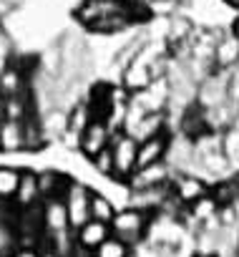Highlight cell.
I'll return each instance as SVG.
<instances>
[{"label": "cell", "mask_w": 239, "mask_h": 257, "mask_svg": "<svg viewBox=\"0 0 239 257\" xmlns=\"http://www.w3.org/2000/svg\"><path fill=\"white\" fill-rule=\"evenodd\" d=\"M111 234H113L111 224L98 222V219H91V222H86V224L76 232V242H78V249H83V252H93V249L101 247Z\"/></svg>", "instance_id": "8fae6325"}, {"label": "cell", "mask_w": 239, "mask_h": 257, "mask_svg": "<svg viewBox=\"0 0 239 257\" xmlns=\"http://www.w3.org/2000/svg\"><path fill=\"white\" fill-rule=\"evenodd\" d=\"M111 142H113V134H111V121H106V118H98V116H96V118L88 123V128L83 132L78 149L83 152V157H86V159H96L103 149H108V147H111Z\"/></svg>", "instance_id": "277c9868"}, {"label": "cell", "mask_w": 239, "mask_h": 257, "mask_svg": "<svg viewBox=\"0 0 239 257\" xmlns=\"http://www.w3.org/2000/svg\"><path fill=\"white\" fill-rule=\"evenodd\" d=\"M38 184H41V194H43V199H53V197H63L66 194V189L71 187V179L68 177H63V174H58V172H43V174H38Z\"/></svg>", "instance_id": "9a60e30c"}, {"label": "cell", "mask_w": 239, "mask_h": 257, "mask_svg": "<svg viewBox=\"0 0 239 257\" xmlns=\"http://www.w3.org/2000/svg\"><path fill=\"white\" fill-rule=\"evenodd\" d=\"M41 126H43V134L46 139H61L68 132V108L56 106L46 113H41Z\"/></svg>", "instance_id": "4fadbf2b"}, {"label": "cell", "mask_w": 239, "mask_h": 257, "mask_svg": "<svg viewBox=\"0 0 239 257\" xmlns=\"http://www.w3.org/2000/svg\"><path fill=\"white\" fill-rule=\"evenodd\" d=\"M21 179H23V172L13 167H0V199H16Z\"/></svg>", "instance_id": "d6986e66"}, {"label": "cell", "mask_w": 239, "mask_h": 257, "mask_svg": "<svg viewBox=\"0 0 239 257\" xmlns=\"http://www.w3.org/2000/svg\"><path fill=\"white\" fill-rule=\"evenodd\" d=\"M131 254H134V244L124 242L121 237H116V234H111L101 247H96L91 252V257H131Z\"/></svg>", "instance_id": "e0dca14e"}, {"label": "cell", "mask_w": 239, "mask_h": 257, "mask_svg": "<svg viewBox=\"0 0 239 257\" xmlns=\"http://www.w3.org/2000/svg\"><path fill=\"white\" fill-rule=\"evenodd\" d=\"M221 144H224V154H226L229 164L236 172L239 169V118L226 128V132H221Z\"/></svg>", "instance_id": "ac0fdd59"}, {"label": "cell", "mask_w": 239, "mask_h": 257, "mask_svg": "<svg viewBox=\"0 0 239 257\" xmlns=\"http://www.w3.org/2000/svg\"><path fill=\"white\" fill-rule=\"evenodd\" d=\"M91 199H93V192L81 182H71V187L66 189L63 202H66L73 232H78L86 222H91Z\"/></svg>", "instance_id": "3957f363"}, {"label": "cell", "mask_w": 239, "mask_h": 257, "mask_svg": "<svg viewBox=\"0 0 239 257\" xmlns=\"http://www.w3.org/2000/svg\"><path fill=\"white\" fill-rule=\"evenodd\" d=\"M41 202H43V194H41L38 174H33V172H23V179H21L18 194H16V199H13V204H16V212L31 209V207L41 204Z\"/></svg>", "instance_id": "7c38bea8"}, {"label": "cell", "mask_w": 239, "mask_h": 257, "mask_svg": "<svg viewBox=\"0 0 239 257\" xmlns=\"http://www.w3.org/2000/svg\"><path fill=\"white\" fill-rule=\"evenodd\" d=\"M221 3H224L226 8H231L234 13H239V0H221Z\"/></svg>", "instance_id": "cb8c5ba5"}, {"label": "cell", "mask_w": 239, "mask_h": 257, "mask_svg": "<svg viewBox=\"0 0 239 257\" xmlns=\"http://www.w3.org/2000/svg\"><path fill=\"white\" fill-rule=\"evenodd\" d=\"M31 81L33 73L26 76V66L18 61H8V66L0 71V96L11 98V96H21L26 91H31Z\"/></svg>", "instance_id": "8992f818"}, {"label": "cell", "mask_w": 239, "mask_h": 257, "mask_svg": "<svg viewBox=\"0 0 239 257\" xmlns=\"http://www.w3.org/2000/svg\"><path fill=\"white\" fill-rule=\"evenodd\" d=\"M93 162V169L98 172V174H103V177H116V164H113V152H111V147L108 149H103L96 159H91Z\"/></svg>", "instance_id": "44dd1931"}, {"label": "cell", "mask_w": 239, "mask_h": 257, "mask_svg": "<svg viewBox=\"0 0 239 257\" xmlns=\"http://www.w3.org/2000/svg\"><path fill=\"white\" fill-rule=\"evenodd\" d=\"M28 149V139H26V121H11L3 118L0 123V152L3 154H16Z\"/></svg>", "instance_id": "30bf717a"}, {"label": "cell", "mask_w": 239, "mask_h": 257, "mask_svg": "<svg viewBox=\"0 0 239 257\" xmlns=\"http://www.w3.org/2000/svg\"><path fill=\"white\" fill-rule=\"evenodd\" d=\"M149 224H151V214H146V212H141L136 207H129V209H121V212L113 217L111 229H113L116 237H121L124 242L139 244L146 237Z\"/></svg>", "instance_id": "7a4b0ae2"}, {"label": "cell", "mask_w": 239, "mask_h": 257, "mask_svg": "<svg viewBox=\"0 0 239 257\" xmlns=\"http://www.w3.org/2000/svg\"><path fill=\"white\" fill-rule=\"evenodd\" d=\"M174 167L171 164H166V162H161V164H154V167H146V169H139L131 179H129V184H131V189L134 192H141V189H154V187H166V184H171L174 182Z\"/></svg>", "instance_id": "52a82bcc"}, {"label": "cell", "mask_w": 239, "mask_h": 257, "mask_svg": "<svg viewBox=\"0 0 239 257\" xmlns=\"http://www.w3.org/2000/svg\"><path fill=\"white\" fill-rule=\"evenodd\" d=\"M166 116L164 113H146L134 128H129L126 134H131V137H136L139 142H146V139H151V137H156V134H164L166 132Z\"/></svg>", "instance_id": "5bb4252c"}, {"label": "cell", "mask_w": 239, "mask_h": 257, "mask_svg": "<svg viewBox=\"0 0 239 257\" xmlns=\"http://www.w3.org/2000/svg\"><path fill=\"white\" fill-rule=\"evenodd\" d=\"M226 28H229V31H231L236 38H239V13H234V16H231V21H229V26H226Z\"/></svg>", "instance_id": "603a6c76"}, {"label": "cell", "mask_w": 239, "mask_h": 257, "mask_svg": "<svg viewBox=\"0 0 239 257\" xmlns=\"http://www.w3.org/2000/svg\"><path fill=\"white\" fill-rule=\"evenodd\" d=\"M169 149H171V137L166 132L164 134H156V137H151L146 142H139V169L161 164L169 157Z\"/></svg>", "instance_id": "ba28073f"}, {"label": "cell", "mask_w": 239, "mask_h": 257, "mask_svg": "<svg viewBox=\"0 0 239 257\" xmlns=\"http://www.w3.org/2000/svg\"><path fill=\"white\" fill-rule=\"evenodd\" d=\"M211 194L206 179L196 177V174H176L174 182H171V197L174 202H179L181 207H191L194 202H199L201 197Z\"/></svg>", "instance_id": "5b68a950"}, {"label": "cell", "mask_w": 239, "mask_h": 257, "mask_svg": "<svg viewBox=\"0 0 239 257\" xmlns=\"http://www.w3.org/2000/svg\"><path fill=\"white\" fill-rule=\"evenodd\" d=\"M11 257H43V254H41L36 247H18Z\"/></svg>", "instance_id": "7402d4cb"}, {"label": "cell", "mask_w": 239, "mask_h": 257, "mask_svg": "<svg viewBox=\"0 0 239 257\" xmlns=\"http://www.w3.org/2000/svg\"><path fill=\"white\" fill-rule=\"evenodd\" d=\"M111 152H113V164H116L113 179L129 182L139 169V139L126 132H116L111 142Z\"/></svg>", "instance_id": "6da1fadb"}, {"label": "cell", "mask_w": 239, "mask_h": 257, "mask_svg": "<svg viewBox=\"0 0 239 257\" xmlns=\"http://www.w3.org/2000/svg\"><path fill=\"white\" fill-rule=\"evenodd\" d=\"M231 179H234V184H236V187H239V169H236V172H234V174H231Z\"/></svg>", "instance_id": "d4e9b609"}, {"label": "cell", "mask_w": 239, "mask_h": 257, "mask_svg": "<svg viewBox=\"0 0 239 257\" xmlns=\"http://www.w3.org/2000/svg\"><path fill=\"white\" fill-rule=\"evenodd\" d=\"M219 209H221V204L216 202V197H214V194H206V197H201L199 202H194L186 212H189V217L201 227V224L216 219V217H219Z\"/></svg>", "instance_id": "2e32d148"}, {"label": "cell", "mask_w": 239, "mask_h": 257, "mask_svg": "<svg viewBox=\"0 0 239 257\" xmlns=\"http://www.w3.org/2000/svg\"><path fill=\"white\" fill-rule=\"evenodd\" d=\"M0 108H3V96H0Z\"/></svg>", "instance_id": "484cf974"}, {"label": "cell", "mask_w": 239, "mask_h": 257, "mask_svg": "<svg viewBox=\"0 0 239 257\" xmlns=\"http://www.w3.org/2000/svg\"><path fill=\"white\" fill-rule=\"evenodd\" d=\"M239 66V38L224 28L216 46H214V68L216 71H231Z\"/></svg>", "instance_id": "9c48e42d"}, {"label": "cell", "mask_w": 239, "mask_h": 257, "mask_svg": "<svg viewBox=\"0 0 239 257\" xmlns=\"http://www.w3.org/2000/svg\"><path fill=\"white\" fill-rule=\"evenodd\" d=\"M116 214H118V212L113 209V202H111L108 197L93 192V199H91V219H98V222L111 224Z\"/></svg>", "instance_id": "ffe728a7"}]
</instances>
